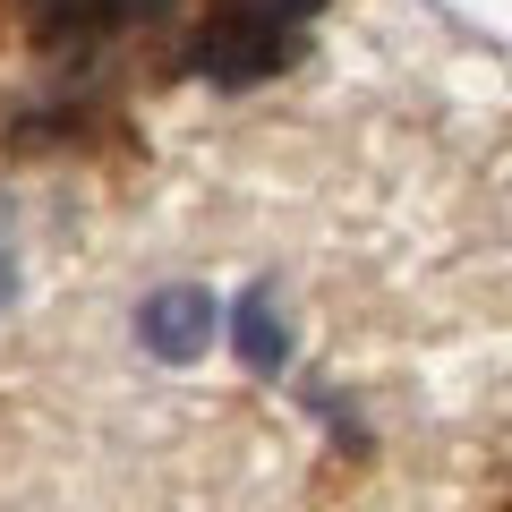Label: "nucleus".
Wrapping results in <instances>:
<instances>
[{"mask_svg": "<svg viewBox=\"0 0 512 512\" xmlns=\"http://www.w3.org/2000/svg\"><path fill=\"white\" fill-rule=\"evenodd\" d=\"M214 325H222V308H214L205 282H163V291L137 299V342L163 367H197L205 350H214Z\"/></svg>", "mask_w": 512, "mask_h": 512, "instance_id": "nucleus-1", "label": "nucleus"}, {"mask_svg": "<svg viewBox=\"0 0 512 512\" xmlns=\"http://www.w3.org/2000/svg\"><path fill=\"white\" fill-rule=\"evenodd\" d=\"M197 69L214 77V86H256V77L282 69V35L265 9H222L214 26L197 35Z\"/></svg>", "mask_w": 512, "mask_h": 512, "instance_id": "nucleus-2", "label": "nucleus"}, {"mask_svg": "<svg viewBox=\"0 0 512 512\" xmlns=\"http://www.w3.org/2000/svg\"><path fill=\"white\" fill-rule=\"evenodd\" d=\"M231 342H239V359H248L256 376H274V367L291 359V333H282V308H274V291H265V282H256V291H239Z\"/></svg>", "mask_w": 512, "mask_h": 512, "instance_id": "nucleus-3", "label": "nucleus"}, {"mask_svg": "<svg viewBox=\"0 0 512 512\" xmlns=\"http://www.w3.org/2000/svg\"><path fill=\"white\" fill-rule=\"evenodd\" d=\"M9 291H18V274H9V256H0V308H9Z\"/></svg>", "mask_w": 512, "mask_h": 512, "instance_id": "nucleus-4", "label": "nucleus"}, {"mask_svg": "<svg viewBox=\"0 0 512 512\" xmlns=\"http://www.w3.org/2000/svg\"><path fill=\"white\" fill-rule=\"evenodd\" d=\"M274 9H316V0H274Z\"/></svg>", "mask_w": 512, "mask_h": 512, "instance_id": "nucleus-5", "label": "nucleus"}]
</instances>
